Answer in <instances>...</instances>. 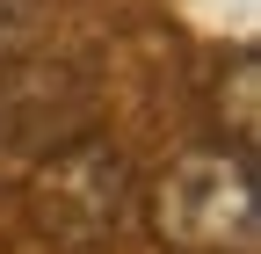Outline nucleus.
<instances>
[{
	"label": "nucleus",
	"mask_w": 261,
	"mask_h": 254,
	"mask_svg": "<svg viewBox=\"0 0 261 254\" xmlns=\"http://www.w3.org/2000/svg\"><path fill=\"white\" fill-rule=\"evenodd\" d=\"M152 240L174 254H254L261 196L254 160L232 145H196L152 182Z\"/></svg>",
	"instance_id": "nucleus-1"
},
{
	"label": "nucleus",
	"mask_w": 261,
	"mask_h": 254,
	"mask_svg": "<svg viewBox=\"0 0 261 254\" xmlns=\"http://www.w3.org/2000/svg\"><path fill=\"white\" fill-rule=\"evenodd\" d=\"M130 218V160L109 138H73L29 174V225L51 254H109Z\"/></svg>",
	"instance_id": "nucleus-2"
},
{
	"label": "nucleus",
	"mask_w": 261,
	"mask_h": 254,
	"mask_svg": "<svg viewBox=\"0 0 261 254\" xmlns=\"http://www.w3.org/2000/svg\"><path fill=\"white\" fill-rule=\"evenodd\" d=\"M232 116V153H254V131H261V66L254 51H240L218 80V123Z\"/></svg>",
	"instance_id": "nucleus-3"
},
{
	"label": "nucleus",
	"mask_w": 261,
	"mask_h": 254,
	"mask_svg": "<svg viewBox=\"0 0 261 254\" xmlns=\"http://www.w3.org/2000/svg\"><path fill=\"white\" fill-rule=\"evenodd\" d=\"M37 29V0H0V51H15Z\"/></svg>",
	"instance_id": "nucleus-4"
}]
</instances>
